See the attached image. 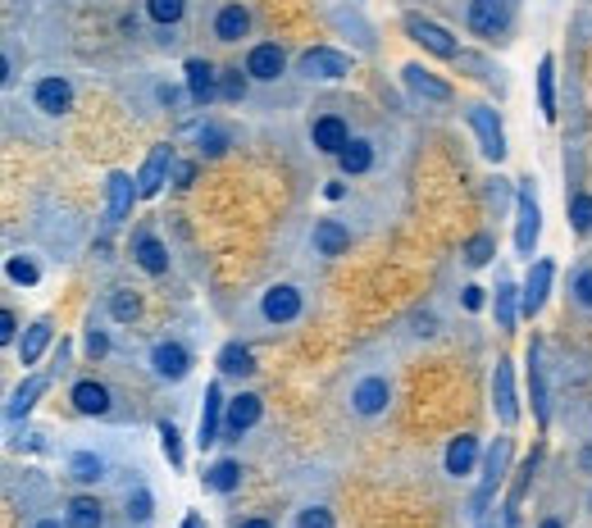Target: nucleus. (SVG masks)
<instances>
[{
	"mask_svg": "<svg viewBox=\"0 0 592 528\" xmlns=\"http://www.w3.org/2000/svg\"><path fill=\"white\" fill-rule=\"evenodd\" d=\"M406 32L415 36V42H419L424 51L438 55V60H456V55H460L456 36H451L447 28H438V23H428V19H406Z\"/></svg>",
	"mask_w": 592,
	"mask_h": 528,
	"instance_id": "nucleus-1",
	"label": "nucleus"
},
{
	"mask_svg": "<svg viewBox=\"0 0 592 528\" xmlns=\"http://www.w3.org/2000/svg\"><path fill=\"white\" fill-rule=\"evenodd\" d=\"M296 68L305 73V78H346V73H351V60L337 55V51H328V46H314V51H301Z\"/></svg>",
	"mask_w": 592,
	"mask_h": 528,
	"instance_id": "nucleus-2",
	"label": "nucleus"
},
{
	"mask_svg": "<svg viewBox=\"0 0 592 528\" xmlns=\"http://www.w3.org/2000/svg\"><path fill=\"white\" fill-rule=\"evenodd\" d=\"M469 128L479 132V141H483V156H488V160H501V156H506L501 124H497V115H492L488 105H474V109H469Z\"/></svg>",
	"mask_w": 592,
	"mask_h": 528,
	"instance_id": "nucleus-3",
	"label": "nucleus"
},
{
	"mask_svg": "<svg viewBox=\"0 0 592 528\" xmlns=\"http://www.w3.org/2000/svg\"><path fill=\"white\" fill-rule=\"evenodd\" d=\"M492 405H497V420L510 428L520 420L515 410V383H510V360H497V373H492Z\"/></svg>",
	"mask_w": 592,
	"mask_h": 528,
	"instance_id": "nucleus-4",
	"label": "nucleus"
},
{
	"mask_svg": "<svg viewBox=\"0 0 592 528\" xmlns=\"http://www.w3.org/2000/svg\"><path fill=\"white\" fill-rule=\"evenodd\" d=\"M542 214H538V201H533V187L524 182L520 187V228H515V246H520V255H533V246H538V223Z\"/></svg>",
	"mask_w": 592,
	"mask_h": 528,
	"instance_id": "nucleus-5",
	"label": "nucleus"
},
{
	"mask_svg": "<svg viewBox=\"0 0 592 528\" xmlns=\"http://www.w3.org/2000/svg\"><path fill=\"white\" fill-rule=\"evenodd\" d=\"M260 310H264V319H269V324H288V319H296V315H301V292H296V287H288V283L269 287Z\"/></svg>",
	"mask_w": 592,
	"mask_h": 528,
	"instance_id": "nucleus-6",
	"label": "nucleus"
},
{
	"mask_svg": "<svg viewBox=\"0 0 592 528\" xmlns=\"http://www.w3.org/2000/svg\"><path fill=\"white\" fill-rule=\"evenodd\" d=\"M187 92L196 105H210L215 92H219V73L210 60H187Z\"/></svg>",
	"mask_w": 592,
	"mask_h": 528,
	"instance_id": "nucleus-7",
	"label": "nucleus"
},
{
	"mask_svg": "<svg viewBox=\"0 0 592 528\" xmlns=\"http://www.w3.org/2000/svg\"><path fill=\"white\" fill-rule=\"evenodd\" d=\"M547 287H551V264L547 260H538L533 269H529V283H524V292H520V310L533 319L542 306H547Z\"/></svg>",
	"mask_w": 592,
	"mask_h": 528,
	"instance_id": "nucleus-8",
	"label": "nucleus"
},
{
	"mask_svg": "<svg viewBox=\"0 0 592 528\" xmlns=\"http://www.w3.org/2000/svg\"><path fill=\"white\" fill-rule=\"evenodd\" d=\"M255 420H260V396H255V392H242V396H232V401H228V414H223L228 437H242Z\"/></svg>",
	"mask_w": 592,
	"mask_h": 528,
	"instance_id": "nucleus-9",
	"label": "nucleus"
},
{
	"mask_svg": "<svg viewBox=\"0 0 592 528\" xmlns=\"http://www.w3.org/2000/svg\"><path fill=\"white\" fill-rule=\"evenodd\" d=\"M150 364H155V373H160V379L178 383V379H187L191 356H187L178 342H160V347H155V356H150Z\"/></svg>",
	"mask_w": 592,
	"mask_h": 528,
	"instance_id": "nucleus-10",
	"label": "nucleus"
},
{
	"mask_svg": "<svg viewBox=\"0 0 592 528\" xmlns=\"http://www.w3.org/2000/svg\"><path fill=\"white\" fill-rule=\"evenodd\" d=\"M169 160H174V150L169 146H155L150 150V160H146V169H142V178H137V196H155L165 187V173H169Z\"/></svg>",
	"mask_w": 592,
	"mask_h": 528,
	"instance_id": "nucleus-11",
	"label": "nucleus"
},
{
	"mask_svg": "<svg viewBox=\"0 0 592 528\" xmlns=\"http://www.w3.org/2000/svg\"><path fill=\"white\" fill-rule=\"evenodd\" d=\"M310 137H314V146H320V150H328V156H342V146L351 141V132H346V124H342L337 115H324V119H314Z\"/></svg>",
	"mask_w": 592,
	"mask_h": 528,
	"instance_id": "nucleus-12",
	"label": "nucleus"
},
{
	"mask_svg": "<svg viewBox=\"0 0 592 528\" xmlns=\"http://www.w3.org/2000/svg\"><path fill=\"white\" fill-rule=\"evenodd\" d=\"M247 73H251V78H260V83H273V78L283 73V51L273 46V42L255 46V51L247 55Z\"/></svg>",
	"mask_w": 592,
	"mask_h": 528,
	"instance_id": "nucleus-13",
	"label": "nucleus"
},
{
	"mask_svg": "<svg viewBox=\"0 0 592 528\" xmlns=\"http://www.w3.org/2000/svg\"><path fill=\"white\" fill-rule=\"evenodd\" d=\"M506 23V10H501V0H474L469 5V28L474 32H483V36H497Z\"/></svg>",
	"mask_w": 592,
	"mask_h": 528,
	"instance_id": "nucleus-14",
	"label": "nucleus"
},
{
	"mask_svg": "<svg viewBox=\"0 0 592 528\" xmlns=\"http://www.w3.org/2000/svg\"><path fill=\"white\" fill-rule=\"evenodd\" d=\"M223 392L219 388H206V410H201V428H196V442L201 446H210L215 437H219V420H223Z\"/></svg>",
	"mask_w": 592,
	"mask_h": 528,
	"instance_id": "nucleus-15",
	"label": "nucleus"
},
{
	"mask_svg": "<svg viewBox=\"0 0 592 528\" xmlns=\"http://www.w3.org/2000/svg\"><path fill=\"white\" fill-rule=\"evenodd\" d=\"M474 460H479V442H474L469 433H460V437H451V446H447V474H456V478H465V474L474 469Z\"/></svg>",
	"mask_w": 592,
	"mask_h": 528,
	"instance_id": "nucleus-16",
	"label": "nucleus"
},
{
	"mask_svg": "<svg viewBox=\"0 0 592 528\" xmlns=\"http://www.w3.org/2000/svg\"><path fill=\"white\" fill-rule=\"evenodd\" d=\"M36 105L46 109V115H64V109L73 105V87L64 78H46V83H36Z\"/></svg>",
	"mask_w": 592,
	"mask_h": 528,
	"instance_id": "nucleus-17",
	"label": "nucleus"
},
{
	"mask_svg": "<svg viewBox=\"0 0 592 528\" xmlns=\"http://www.w3.org/2000/svg\"><path fill=\"white\" fill-rule=\"evenodd\" d=\"M387 396H392L387 379H365L361 388L351 392V401H355V410H361V414H378V410L387 405Z\"/></svg>",
	"mask_w": 592,
	"mask_h": 528,
	"instance_id": "nucleus-18",
	"label": "nucleus"
},
{
	"mask_svg": "<svg viewBox=\"0 0 592 528\" xmlns=\"http://www.w3.org/2000/svg\"><path fill=\"white\" fill-rule=\"evenodd\" d=\"M247 28H251V14H247L242 5H223V10H219V19H215L219 42H242Z\"/></svg>",
	"mask_w": 592,
	"mask_h": 528,
	"instance_id": "nucleus-19",
	"label": "nucleus"
},
{
	"mask_svg": "<svg viewBox=\"0 0 592 528\" xmlns=\"http://www.w3.org/2000/svg\"><path fill=\"white\" fill-rule=\"evenodd\" d=\"M314 246H320V255H342L351 246V233L342 228L337 219H324L320 228H314Z\"/></svg>",
	"mask_w": 592,
	"mask_h": 528,
	"instance_id": "nucleus-20",
	"label": "nucleus"
},
{
	"mask_svg": "<svg viewBox=\"0 0 592 528\" xmlns=\"http://www.w3.org/2000/svg\"><path fill=\"white\" fill-rule=\"evenodd\" d=\"M342 173H365L369 164H374V146L369 141H361V137H351L346 146H342Z\"/></svg>",
	"mask_w": 592,
	"mask_h": 528,
	"instance_id": "nucleus-21",
	"label": "nucleus"
},
{
	"mask_svg": "<svg viewBox=\"0 0 592 528\" xmlns=\"http://www.w3.org/2000/svg\"><path fill=\"white\" fill-rule=\"evenodd\" d=\"M133 210V178L128 173H114L109 178V223H118Z\"/></svg>",
	"mask_w": 592,
	"mask_h": 528,
	"instance_id": "nucleus-22",
	"label": "nucleus"
},
{
	"mask_svg": "<svg viewBox=\"0 0 592 528\" xmlns=\"http://www.w3.org/2000/svg\"><path fill=\"white\" fill-rule=\"evenodd\" d=\"M73 405L83 410V414H105L109 410V392L101 383H77L73 388Z\"/></svg>",
	"mask_w": 592,
	"mask_h": 528,
	"instance_id": "nucleus-23",
	"label": "nucleus"
},
{
	"mask_svg": "<svg viewBox=\"0 0 592 528\" xmlns=\"http://www.w3.org/2000/svg\"><path fill=\"white\" fill-rule=\"evenodd\" d=\"M46 347H51V324H32L28 337L19 342V360H23V364H36Z\"/></svg>",
	"mask_w": 592,
	"mask_h": 528,
	"instance_id": "nucleus-24",
	"label": "nucleus"
},
{
	"mask_svg": "<svg viewBox=\"0 0 592 528\" xmlns=\"http://www.w3.org/2000/svg\"><path fill=\"white\" fill-rule=\"evenodd\" d=\"M551 68H556V60H542L538 64V100H542V119H556V83H551Z\"/></svg>",
	"mask_w": 592,
	"mask_h": 528,
	"instance_id": "nucleus-25",
	"label": "nucleus"
},
{
	"mask_svg": "<svg viewBox=\"0 0 592 528\" xmlns=\"http://www.w3.org/2000/svg\"><path fill=\"white\" fill-rule=\"evenodd\" d=\"M137 264H142L146 274H165V269H169V251L155 242V237H142V242H137Z\"/></svg>",
	"mask_w": 592,
	"mask_h": 528,
	"instance_id": "nucleus-26",
	"label": "nucleus"
},
{
	"mask_svg": "<svg viewBox=\"0 0 592 528\" xmlns=\"http://www.w3.org/2000/svg\"><path fill=\"white\" fill-rule=\"evenodd\" d=\"M101 501H92V497H77L73 506H69V528H101Z\"/></svg>",
	"mask_w": 592,
	"mask_h": 528,
	"instance_id": "nucleus-27",
	"label": "nucleus"
},
{
	"mask_svg": "<svg viewBox=\"0 0 592 528\" xmlns=\"http://www.w3.org/2000/svg\"><path fill=\"white\" fill-rule=\"evenodd\" d=\"M406 83H410L419 96H428V100H451V87L438 83V78H428L424 68H406Z\"/></svg>",
	"mask_w": 592,
	"mask_h": 528,
	"instance_id": "nucleus-28",
	"label": "nucleus"
},
{
	"mask_svg": "<svg viewBox=\"0 0 592 528\" xmlns=\"http://www.w3.org/2000/svg\"><path fill=\"white\" fill-rule=\"evenodd\" d=\"M219 369H223V373H251L255 360H251V351H247L242 342H228V347L219 351Z\"/></svg>",
	"mask_w": 592,
	"mask_h": 528,
	"instance_id": "nucleus-29",
	"label": "nucleus"
},
{
	"mask_svg": "<svg viewBox=\"0 0 592 528\" xmlns=\"http://www.w3.org/2000/svg\"><path fill=\"white\" fill-rule=\"evenodd\" d=\"M501 469H506V442H497V451L488 456V478H483V487H479V515H483V506H488V497H492V487L501 483Z\"/></svg>",
	"mask_w": 592,
	"mask_h": 528,
	"instance_id": "nucleus-30",
	"label": "nucleus"
},
{
	"mask_svg": "<svg viewBox=\"0 0 592 528\" xmlns=\"http://www.w3.org/2000/svg\"><path fill=\"white\" fill-rule=\"evenodd\" d=\"M206 483L215 487V492H232V487L242 483V465H237V460H219V465L206 474Z\"/></svg>",
	"mask_w": 592,
	"mask_h": 528,
	"instance_id": "nucleus-31",
	"label": "nucleus"
},
{
	"mask_svg": "<svg viewBox=\"0 0 592 528\" xmlns=\"http://www.w3.org/2000/svg\"><path fill=\"white\" fill-rule=\"evenodd\" d=\"M42 392H46V383H42V379H28V383H23V388L14 392V401H10V410H5V414H10V420H19V414H28V410H32V401L42 396Z\"/></svg>",
	"mask_w": 592,
	"mask_h": 528,
	"instance_id": "nucleus-32",
	"label": "nucleus"
},
{
	"mask_svg": "<svg viewBox=\"0 0 592 528\" xmlns=\"http://www.w3.org/2000/svg\"><path fill=\"white\" fill-rule=\"evenodd\" d=\"M497 328H515V287L497 283Z\"/></svg>",
	"mask_w": 592,
	"mask_h": 528,
	"instance_id": "nucleus-33",
	"label": "nucleus"
},
{
	"mask_svg": "<svg viewBox=\"0 0 592 528\" xmlns=\"http://www.w3.org/2000/svg\"><path fill=\"white\" fill-rule=\"evenodd\" d=\"M109 315H114L118 324H128V319L142 315V300H137L133 292H114V296H109Z\"/></svg>",
	"mask_w": 592,
	"mask_h": 528,
	"instance_id": "nucleus-34",
	"label": "nucleus"
},
{
	"mask_svg": "<svg viewBox=\"0 0 592 528\" xmlns=\"http://www.w3.org/2000/svg\"><path fill=\"white\" fill-rule=\"evenodd\" d=\"M182 10H187V0H146V14L155 23H178Z\"/></svg>",
	"mask_w": 592,
	"mask_h": 528,
	"instance_id": "nucleus-35",
	"label": "nucleus"
},
{
	"mask_svg": "<svg viewBox=\"0 0 592 528\" xmlns=\"http://www.w3.org/2000/svg\"><path fill=\"white\" fill-rule=\"evenodd\" d=\"M73 478L77 483H96L101 478V460L92 456V451H77V456H73Z\"/></svg>",
	"mask_w": 592,
	"mask_h": 528,
	"instance_id": "nucleus-36",
	"label": "nucleus"
},
{
	"mask_svg": "<svg viewBox=\"0 0 592 528\" xmlns=\"http://www.w3.org/2000/svg\"><path fill=\"white\" fill-rule=\"evenodd\" d=\"M570 223H574V233H588V228H592V196L579 192V196L570 201Z\"/></svg>",
	"mask_w": 592,
	"mask_h": 528,
	"instance_id": "nucleus-37",
	"label": "nucleus"
},
{
	"mask_svg": "<svg viewBox=\"0 0 592 528\" xmlns=\"http://www.w3.org/2000/svg\"><path fill=\"white\" fill-rule=\"evenodd\" d=\"M160 446H165V456H169V465H182V442H178V428L165 420L160 424Z\"/></svg>",
	"mask_w": 592,
	"mask_h": 528,
	"instance_id": "nucleus-38",
	"label": "nucleus"
},
{
	"mask_svg": "<svg viewBox=\"0 0 592 528\" xmlns=\"http://www.w3.org/2000/svg\"><path fill=\"white\" fill-rule=\"evenodd\" d=\"M219 92H223L228 100H242V96H247V78H242V68H228L223 78H219Z\"/></svg>",
	"mask_w": 592,
	"mask_h": 528,
	"instance_id": "nucleus-39",
	"label": "nucleus"
},
{
	"mask_svg": "<svg viewBox=\"0 0 592 528\" xmlns=\"http://www.w3.org/2000/svg\"><path fill=\"white\" fill-rule=\"evenodd\" d=\"M5 274H10L14 283H23V287H32V283H36V264H32V260H19V255H14V260L5 264Z\"/></svg>",
	"mask_w": 592,
	"mask_h": 528,
	"instance_id": "nucleus-40",
	"label": "nucleus"
},
{
	"mask_svg": "<svg viewBox=\"0 0 592 528\" xmlns=\"http://www.w3.org/2000/svg\"><path fill=\"white\" fill-rule=\"evenodd\" d=\"M529 388H533V410H538V420L547 424V401H542V373H538V360H533V351H529Z\"/></svg>",
	"mask_w": 592,
	"mask_h": 528,
	"instance_id": "nucleus-41",
	"label": "nucleus"
},
{
	"mask_svg": "<svg viewBox=\"0 0 592 528\" xmlns=\"http://www.w3.org/2000/svg\"><path fill=\"white\" fill-rule=\"evenodd\" d=\"M488 260H492V237L479 233V237L469 242V264H488Z\"/></svg>",
	"mask_w": 592,
	"mask_h": 528,
	"instance_id": "nucleus-42",
	"label": "nucleus"
},
{
	"mask_svg": "<svg viewBox=\"0 0 592 528\" xmlns=\"http://www.w3.org/2000/svg\"><path fill=\"white\" fill-rule=\"evenodd\" d=\"M296 528H333V515L320 510V506H310V510H301V524Z\"/></svg>",
	"mask_w": 592,
	"mask_h": 528,
	"instance_id": "nucleus-43",
	"label": "nucleus"
},
{
	"mask_svg": "<svg viewBox=\"0 0 592 528\" xmlns=\"http://www.w3.org/2000/svg\"><path fill=\"white\" fill-rule=\"evenodd\" d=\"M574 296H579V306L592 310V269H583V274L574 278Z\"/></svg>",
	"mask_w": 592,
	"mask_h": 528,
	"instance_id": "nucleus-44",
	"label": "nucleus"
},
{
	"mask_svg": "<svg viewBox=\"0 0 592 528\" xmlns=\"http://www.w3.org/2000/svg\"><path fill=\"white\" fill-rule=\"evenodd\" d=\"M201 146H206V156H223V132H201Z\"/></svg>",
	"mask_w": 592,
	"mask_h": 528,
	"instance_id": "nucleus-45",
	"label": "nucleus"
},
{
	"mask_svg": "<svg viewBox=\"0 0 592 528\" xmlns=\"http://www.w3.org/2000/svg\"><path fill=\"white\" fill-rule=\"evenodd\" d=\"M14 328H19V315L14 310H0V337H5V342L14 337Z\"/></svg>",
	"mask_w": 592,
	"mask_h": 528,
	"instance_id": "nucleus-46",
	"label": "nucleus"
},
{
	"mask_svg": "<svg viewBox=\"0 0 592 528\" xmlns=\"http://www.w3.org/2000/svg\"><path fill=\"white\" fill-rule=\"evenodd\" d=\"M128 515H137V519H150V497H146V492H137V501H128Z\"/></svg>",
	"mask_w": 592,
	"mask_h": 528,
	"instance_id": "nucleus-47",
	"label": "nucleus"
},
{
	"mask_svg": "<svg viewBox=\"0 0 592 528\" xmlns=\"http://www.w3.org/2000/svg\"><path fill=\"white\" fill-rule=\"evenodd\" d=\"M105 347H109L105 332H92V337H87V356H105Z\"/></svg>",
	"mask_w": 592,
	"mask_h": 528,
	"instance_id": "nucleus-48",
	"label": "nucleus"
},
{
	"mask_svg": "<svg viewBox=\"0 0 592 528\" xmlns=\"http://www.w3.org/2000/svg\"><path fill=\"white\" fill-rule=\"evenodd\" d=\"M465 306L479 310V306H483V287H465Z\"/></svg>",
	"mask_w": 592,
	"mask_h": 528,
	"instance_id": "nucleus-49",
	"label": "nucleus"
},
{
	"mask_svg": "<svg viewBox=\"0 0 592 528\" xmlns=\"http://www.w3.org/2000/svg\"><path fill=\"white\" fill-rule=\"evenodd\" d=\"M191 178H196V169H191V164H178V182H182V187H187V182H191Z\"/></svg>",
	"mask_w": 592,
	"mask_h": 528,
	"instance_id": "nucleus-50",
	"label": "nucleus"
},
{
	"mask_svg": "<svg viewBox=\"0 0 592 528\" xmlns=\"http://www.w3.org/2000/svg\"><path fill=\"white\" fill-rule=\"evenodd\" d=\"M182 528H206V519H201V515H196V510H191V515L182 519Z\"/></svg>",
	"mask_w": 592,
	"mask_h": 528,
	"instance_id": "nucleus-51",
	"label": "nucleus"
},
{
	"mask_svg": "<svg viewBox=\"0 0 592 528\" xmlns=\"http://www.w3.org/2000/svg\"><path fill=\"white\" fill-rule=\"evenodd\" d=\"M579 465H583V469H592V446H583V456H579Z\"/></svg>",
	"mask_w": 592,
	"mask_h": 528,
	"instance_id": "nucleus-52",
	"label": "nucleus"
},
{
	"mask_svg": "<svg viewBox=\"0 0 592 528\" xmlns=\"http://www.w3.org/2000/svg\"><path fill=\"white\" fill-rule=\"evenodd\" d=\"M242 528H273V524H269V519H247Z\"/></svg>",
	"mask_w": 592,
	"mask_h": 528,
	"instance_id": "nucleus-53",
	"label": "nucleus"
},
{
	"mask_svg": "<svg viewBox=\"0 0 592 528\" xmlns=\"http://www.w3.org/2000/svg\"><path fill=\"white\" fill-rule=\"evenodd\" d=\"M542 528H561V519H542Z\"/></svg>",
	"mask_w": 592,
	"mask_h": 528,
	"instance_id": "nucleus-54",
	"label": "nucleus"
},
{
	"mask_svg": "<svg viewBox=\"0 0 592 528\" xmlns=\"http://www.w3.org/2000/svg\"><path fill=\"white\" fill-rule=\"evenodd\" d=\"M36 528H60V524H51V519H46V524H36Z\"/></svg>",
	"mask_w": 592,
	"mask_h": 528,
	"instance_id": "nucleus-55",
	"label": "nucleus"
},
{
	"mask_svg": "<svg viewBox=\"0 0 592 528\" xmlns=\"http://www.w3.org/2000/svg\"><path fill=\"white\" fill-rule=\"evenodd\" d=\"M588 506H592V497H588Z\"/></svg>",
	"mask_w": 592,
	"mask_h": 528,
	"instance_id": "nucleus-56",
	"label": "nucleus"
}]
</instances>
